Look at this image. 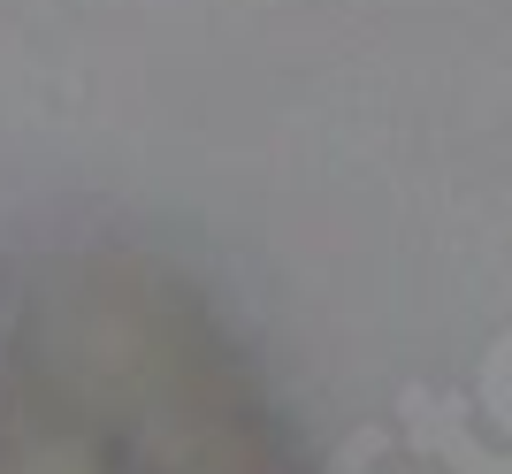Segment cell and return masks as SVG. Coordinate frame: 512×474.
Returning a JSON list of instances; mask_svg holds the SVG:
<instances>
[{"instance_id":"7a4b0ae2","label":"cell","mask_w":512,"mask_h":474,"mask_svg":"<svg viewBox=\"0 0 512 474\" xmlns=\"http://www.w3.org/2000/svg\"><path fill=\"white\" fill-rule=\"evenodd\" d=\"M406 429L421 452H444L459 474H512L505 452H482L467 436V406L459 398H436V390H406Z\"/></svg>"},{"instance_id":"6da1fadb","label":"cell","mask_w":512,"mask_h":474,"mask_svg":"<svg viewBox=\"0 0 512 474\" xmlns=\"http://www.w3.org/2000/svg\"><path fill=\"white\" fill-rule=\"evenodd\" d=\"M0 474H299L176 260L62 237L0 260Z\"/></svg>"}]
</instances>
